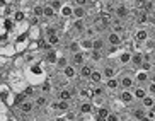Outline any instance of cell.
<instances>
[{
    "label": "cell",
    "mask_w": 155,
    "mask_h": 121,
    "mask_svg": "<svg viewBox=\"0 0 155 121\" xmlns=\"http://www.w3.org/2000/svg\"><path fill=\"white\" fill-rule=\"evenodd\" d=\"M48 68L50 67L45 63V60H38V62H32V63H26L22 68V73L29 85L39 87L43 82L50 79V70Z\"/></svg>",
    "instance_id": "6da1fadb"
},
{
    "label": "cell",
    "mask_w": 155,
    "mask_h": 121,
    "mask_svg": "<svg viewBox=\"0 0 155 121\" xmlns=\"http://www.w3.org/2000/svg\"><path fill=\"white\" fill-rule=\"evenodd\" d=\"M5 82L10 85V89L14 90L15 94H21L24 92V89L28 87V80L22 73V68H15V67H10L7 75H5Z\"/></svg>",
    "instance_id": "7a4b0ae2"
},
{
    "label": "cell",
    "mask_w": 155,
    "mask_h": 121,
    "mask_svg": "<svg viewBox=\"0 0 155 121\" xmlns=\"http://www.w3.org/2000/svg\"><path fill=\"white\" fill-rule=\"evenodd\" d=\"M121 70H123V67H121V65H119L114 58H107V60H106V63L102 65V68H101L104 80H106V79H111V77H116Z\"/></svg>",
    "instance_id": "3957f363"
},
{
    "label": "cell",
    "mask_w": 155,
    "mask_h": 121,
    "mask_svg": "<svg viewBox=\"0 0 155 121\" xmlns=\"http://www.w3.org/2000/svg\"><path fill=\"white\" fill-rule=\"evenodd\" d=\"M133 70H130L128 67H124L121 72L118 73L119 80V89H133L135 87V77H133Z\"/></svg>",
    "instance_id": "277c9868"
},
{
    "label": "cell",
    "mask_w": 155,
    "mask_h": 121,
    "mask_svg": "<svg viewBox=\"0 0 155 121\" xmlns=\"http://www.w3.org/2000/svg\"><path fill=\"white\" fill-rule=\"evenodd\" d=\"M0 97H2V101H4L5 104H7V108H14V101H15V92L12 89H10V85L7 84L5 80L0 82Z\"/></svg>",
    "instance_id": "5b68a950"
},
{
    "label": "cell",
    "mask_w": 155,
    "mask_h": 121,
    "mask_svg": "<svg viewBox=\"0 0 155 121\" xmlns=\"http://www.w3.org/2000/svg\"><path fill=\"white\" fill-rule=\"evenodd\" d=\"M29 27H31L29 21H21V22H15L14 27H12V29L7 32V38H9V39H12V41H15L19 36H24V34H28Z\"/></svg>",
    "instance_id": "8992f818"
},
{
    "label": "cell",
    "mask_w": 155,
    "mask_h": 121,
    "mask_svg": "<svg viewBox=\"0 0 155 121\" xmlns=\"http://www.w3.org/2000/svg\"><path fill=\"white\" fill-rule=\"evenodd\" d=\"M0 55H2V56H5V58H14L15 55H17L14 41L9 39L7 36L0 38Z\"/></svg>",
    "instance_id": "52a82bcc"
},
{
    "label": "cell",
    "mask_w": 155,
    "mask_h": 121,
    "mask_svg": "<svg viewBox=\"0 0 155 121\" xmlns=\"http://www.w3.org/2000/svg\"><path fill=\"white\" fill-rule=\"evenodd\" d=\"M116 99H118L121 104H124V106H131V104L135 103V96H133L131 89H118Z\"/></svg>",
    "instance_id": "ba28073f"
},
{
    "label": "cell",
    "mask_w": 155,
    "mask_h": 121,
    "mask_svg": "<svg viewBox=\"0 0 155 121\" xmlns=\"http://www.w3.org/2000/svg\"><path fill=\"white\" fill-rule=\"evenodd\" d=\"M104 38H106V45L107 46H123V43H124L123 34L114 32V31H107Z\"/></svg>",
    "instance_id": "9c48e42d"
},
{
    "label": "cell",
    "mask_w": 155,
    "mask_h": 121,
    "mask_svg": "<svg viewBox=\"0 0 155 121\" xmlns=\"http://www.w3.org/2000/svg\"><path fill=\"white\" fill-rule=\"evenodd\" d=\"M152 38L150 31L147 29V26H140L135 29V32H133V41H137V43H145V41H148Z\"/></svg>",
    "instance_id": "30bf717a"
},
{
    "label": "cell",
    "mask_w": 155,
    "mask_h": 121,
    "mask_svg": "<svg viewBox=\"0 0 155 121\" xmlns=\"http://www.w3.org/2000/svg\"><path fill=\"white\" fill-rule=\"evenodd\" d=\"M72 14H73V4L68 2V0H63L61 7L58 9V17L65 19V21H70L72 19Z\"/></svg>",
    "instance_id": "8fae6325"
},
{
    "label": "cell",
    "mask_w": 155,
    "mask_h": 121,
    "mask_svg": "<svg viewBox=\"0 0 155 121\" xmlns=\"http://www.w3.org/2000/svg\"><path fill=\"white\" fill-rule=\"evenodd\" d=\"M92 70H94V63L87 60V62L84 63L82 67H78V68H77L78 79H80V80H89V77H91Z\"/></svg>",
    "instance_id": "7c38bea8"
},
{
    "label": "cell",
    "mask_w": 155,
    "mask_h": 121,
    "mask_svg": "<svg viewBox=\"0 0 155 121\" xmlns=\"http://www.w3.org/2000/svg\"><path fill=\"white\" fill-rule=\"evenodd\" d=\"M14 19L10 17H0V38H4V36H7V32L14 27Z\"/></svg>",
    "instance_id": "4fadbf2b"
},
{
    "label": "cell",
    "mask_w": 155,
    "mask_h": 121,
    "mask_svg": "<svg viewBox=\"0 0 155 121\" xmlns=\"http://www.w3.org/2000/svg\"><path fill=\"white\" fill-rule=\"evenodd\" d=\"M29 43H31V39H29L28 34H24V36H19L17 39L14 41V45H15V51H17V55H22L26 49H28Z\"/></svg>",
    "instance_id": "5bb4252c"
},
{
    "label": "cell",
    "mask_w": 155,
    "mask_h": 121,
    "mask_svg": "<svg viewBox=\"0 0 155 121\" xmlns=\"http://www.w3.org/2000/svg\"><path fill=\"white\" fill-rule=\"evenodd\" d=\"M56 17H58V12L53 9V5L48 4V2L43 4V19L48 21V22H51V21H56Z\"/></svg>",
    "instance_id": "9a60e30c"
},
{
    "label": "cell",
    "mask_w": 155,
    "mask_h": 121,
    "mask_svg": "<svg viewBox=\"0 0 155 121\" xmlns=\"http://www.w3.org/2000/svg\"><path fill=\"white\" fill-rule=\"evenodd\" d=\"M133 77H135V85H147L148 80H150V73L145 72V70H141V68L135 70Z\"/></svg>",
    "instance_id": "2e32d148"
},
{
    "label": "cell",
    "mask_w": 155,
    "mask_h": 121,
    "mask_svg": "<svg viewBox=\"0 0 155 121\" xmlns=\"http://www.w3.org/2000/svg\"><path fill=\"white\" fill-rule=\"evenodd\" d=\"M130 58H131V51L130 49H126V48H121V51H119L116 56H114V60L121 65V67H128V63H130Z\"/></svg>",
    "instance_id": "e0dca14e"
},
{
    "label": "cell",
    "mask_w": 155,
    "mask_h": 121,
    "mask_svg": "<svg viewBox=\"0 0 155 121\" xmlns=\"http://www.w3.org/2000/svg\"><path fill=\"white\" fill-rule=\"evenodd\" d=\"M89 60V53H84V51H77V53H72V65L75 68H78V67H82L84 63Z\"/></svg>",
    "instance_id": "ac0fdd59"
},
{
    "label": "cell",
    "mask_w": 155,
    "mask_h": 121,
    "mask_svg": "<svg viewBox=\"0 0 155 121\" xmlns=\"http://www.w3.org/2000/svg\"><path fill=\"white\" fill-rule=\"evenodd\" d=\"M113 14H114V17H118V19H121V21H124V19L130 15V9H128L126 4H116V5H114Z\"/></svg>",
    "instance_id": "d6986e66"
},
{
    "label": "cell",
    "mask_w": 155,
    "mask_h": 121,
    "mask_svg": "<svg viewBox=\"0 0 155 121\" xmlns=\"http://www.w3.org/2000/svg\"><path fill=\"white\" fill-rule=\"evenodd\" d=\"M22 56H24V60H26V63H32V62H38V60H43L45 53H43L41 49H36V51H24Z\"/></svg>",
    "instance_id": "ffe728a7"
},
{
    "label": "cell",
    "mask_w": 155,
    "mask_h": 121,
    "mask_svg": "<svg viewBox=\"0 0 155 121\" xmlns=\"http://www.w3.org/2000/svg\"><path fill=\"white\" fill-rule=\"evenodd\" d=\"M43 60H45V63L48 65V67H55L56 60H58V49L53 48V49H50V51H46L45 56H43Z\"/></svg>",
    "instance_id": "44dd1931"
},
{
    "label": "cell",
    "mask_w": 155,
    "mask_h": 121,
    "mask_svg": "<svg viewBox=\"0 0 155 121\" xmlns=\"http://www.w3.org/2000/svg\"><path fill=\"white\" fill-rule=\"evenodd\" d=\"M28 36L31 41H41L45 39L43 38V27L41 26H31L29 27V31H28Z\"/></svg>",
    "instance_id": "7402d4cb"
},
{
    "label": "cell",
    "mask_w": 155,
    "mask_h": 121,
    "mask_svg": "<svg viewBox=\"0 0 155 121\" xmlns=\"http://www.w3.org/2000/svg\"><path fill=\"white\" fill-rule=\"evenodd\" d=\"M34 108H36V106H34V103H32V99H26V101L21 103L19 108H15V109H17L21 114H31V113L34 111Z\"/></svg>",
    "instance_id": "603a6c76"
},
{
    "label": "cell",
    "mask_w": 155,
    "mask_h": 121,
    "mask_svg": "<svg viewBox=\"0 0 155 121\" xmlns=\"http://www.w3.org/2000/svg\"><path fill=\"white\" fill-rule=\"evenodd\" d=\"M78 46H80V51H84V53H91L92 49H94V45H92V38L80 36V38H78Z\"/></svg>",
    "instance_id": "cb8c5ba5"
},
{
    "label": "cell",
    "mask_w": 155,
    "mask_h": 121,
    "mask_svg": "<svg viewBox=\"0 0 155 121\" xmlns=\"http://www.w3.org/2000/svg\"><path fill=\"white\" fill-rule=\"evenodd\" d=\"M70 27H73V32H75V34H80V36H82L84 29L87 27V22H85V19H72Z\"/></svg>",
    "instance_id": "d4e9b609"
},
{
    "label": "cell",
    "mask_w": 155,
    "mask_h": 121,
    "mask_svg": "<svg viewBox=\"0 0 155 121\" xmlns=\"http://www.w3.org/2000/svg\"><path fill=\"white\" fill-rule=\"evenodd\" d=\"M60 72H61V75L65 77V79H67V80H73V79H77L78 77V73H77V68L73 67L72 63H68V65H67V67L63 68V70H60Z\"/></svg>",
    "instance_id": "484cf974"
},
{
    "label": "cell",
    "mask_w": 155,
    "mask_h": 121,
    "mask_svg": "<svg viewBox=\"0 0 155 121\" xmlns=\"http://www.w3.org/2000/svg\"><path fill=\"white\" fill-rule=\"evenodd\" d=\"M89 82H91V85H97V84H102V82H104L102 72H101L99 68H94V70H92L91 77H89Z\"/></svg>",
    "instance_id": "4316f807"
},
{
    "label": "cell",
    "mask_w": 155,
    "mask_h": 121,
    "mask_svg": "<svg viewBox=\"0 0 155 121\" xmlns=\"http://www.w3.org/2000/svg\"><path fill=\"white\" fill-rule=\"evenodd\" d=\"M87 15H89L87 7H78V5H73L72 19H87Z\"/></svg>",
    "instance_id": "83f0119b"
},
{
    "label": "cell",
    "mask_w": 155,
    "mask_h": 121,
    "mask_svg": "<svg viewBox=\"0 0 155 121\" xmlns=\"http://www.w3.org/2000/svg\"><path fill=\"white\" fill-rule=\"evenodd\" d=\"M78 111H80V114H92L94 113V104H92V101H80Z\"/></svg>",
    "instance_id": "f1b7e54d"
},
{
    "label": "cell",
    "mask_w": 155,
    "mask_h": 121,
    "mask_svg": "<svg viewBox=\"0 0 155 121\" xmlns=\"http://www.w3.org/2000/svg\"><path fill=\"white\" fill-rule=\"evenodd\" d=\"M104 87H106V90H118L119 89V80H118V75L116 77H111V79H106L104 82Z\"/></svg>",
    "instance_id": "f546056e"
},
{
    "label": "cell",
    "mask_w": 155,
    "mask_h": 121,
    "mask_svg": "<svg viewBox=\"0 0 155 121\" xmlns=\"http://www.w3.org/2000/svg\"><path fill=\"white\" fill-rule=\"evenodd\" d=\"M92 45H94V49H97V51H104V48L107 46L106 45V38H102L101 34L92 38Z\"/></svg>",
    "instance_id": "4dcf8cb0"
},
{
    "label": "cell",
    "mask_w": 155,
    "mask_h": 121,
    "mask_svg": "<svg viewBox=\"0 0 155 121\" xmlns=\"http://www.w3.org/2000/svg\"><path fill=\"white\" fill-rule=\"evenodd\" d=\"M73 99V94L72 90L68 89V87H63V89L58 92V101H65V103H72Z\"/></svg>",
    "instance_id": "1f68e13d"
},
{
    "label": "cell",
    "mask_w": 155,
    "mask_h": 121,
    "mask_svg": "<svg viewBox=\"0 0 155 121\" xmlns=\"http://www.w3.org/2000/svg\"><path fill=\"white\" fill-rule=\"evenodd\" d=\"M133 96H135V101H141V99L147 96V89H145V85H135L133 87Z\"/></svg>",
    "instance_id": "d6a6232c"
},
{
    "label": "cell",
    "mask_w": 155,
    "mask_h": 121,
    "mask_svg": "<svg viewBox=\"0 0 155 121\" xmlns=\"http://www.w3.org/2000/svg\"><path fill=\"white\" fill-rule=\"evenodd\" d=\"M51 108H53V109H58L61 114H65V113L70 111V103H65V101H56V103L51 104Z\"/></svg>",
    "instance_id": "836d02e7"
},
{
    "label": "cell",
    "mask_w": 155,
    "mask_h": 121,
    "mask_svg": "<svg viewBox=\"0 0 155 121\" xmlns=\"http://www.w3.org/2000/svg\"><path fill=\"white\" fill-rule=\"evenodd\" d=\"M92 87V97H106V87L104 84L91 85Z\"/></svg>",
    "instance_id": "e575fe53"
},
{
    "label": "cell",
    "mask_w": 155,
    "mask_h": 121,
    "mask_svg": "<svg viewBox=\"0 0 155 121\" xmlns=\"http://www.w3.org/2000/svg\"><path fill=\"white\" fill-rule=\"evenodd\" d=\"M32 103H34V106H38V108H45V106H48V96L46 94H36V97L32 99Z\"/></svg>",
    "instance_id": "d590c367"
},
{
    "label": "cell",
    "mask_w": 155,
    "mask_h": 121,
    "mask_svg": "<svg viewBox=\"0 0 155 121\" xmlns=\"http://www.w3.org/2000/svg\"><path fill=\"white\" fill-rule=\"evenodd\" d=\"M67 65H68V56H67V55H63V53L58 49V60H56L55 68H58V70H63Z\"/></svg>",
    "instance_id": "8d00e7d4"
},
{
    "label": "cell",
    "mask_w": 155,
    "mask_h": 121,
    "mask_svg": "<svg viewBox=\"0 0 155 121\" xmlns=\"http://www.w3.org/2000/svg\"><path fill=\"white\" fill-rule=\"evenodd\" d=\"M153 104H155V96H148V94H147L145 97L140 101V106L143 109H152V106H153Z\"/></svg>",
    "instance_id": "74e56055"
},
{
    "label": "cell",
    "mask_w": 155,
    "mask_h": 121,
    "mask_svg": "<svg viewBox=\"0 0 155 121\" xmlns=\"http://www.w3.org/2000/svg\"><path fill=\"white\" fill-rule=\"evenodd\" d=\"M78 96H80V101H91L92 99V87H82V89H78Z\"/></svg>",
    "instance_id": "f35d334b"
},
{
    "label": "cell",
    "mask_w": 155,
    "mask_h": 121,
    "mask_svg": "<svg viewBox=\"0 0 155 121\" xmlns=\"http://www.w3.org/2000/svg\"><path fill=\"white\" fill-rule=\"evenodd\" d=\"M38 92H39V89H38V87H32V85H28V87H26V89H24V97L26 99H34L36 97V94Z\"/></svg>",
    "instance_id": "ab89813d"
},
{
    "label": "cell",
    "mask_w": 155,
    "mask_h": 121,
    "mask_svg": "<svg viewBox=\"0 0 155 121\" xmlns=\"http://www.w3.org/2000/svg\"><path fill=\"white\" fill-rule=\"evenodd\" d=\"M24 65H26V60H24L22 55H15L14 58H12V67H15V68H24Z\"/></svg>",
    "instance_id": "60d3db41"
},
{
    "label": "cell",
    "mask_w": 155,
    "mask_h": 121,
    "mask_svg": "<svg viewBox=\"0 0 155 121\" xmlns=\"http://www.w3.org/2000/svg\"><path fill=\"white\" fill-rule=\"evenodd\" d=\"M31 15H36V17H41L43 19V4H32Z\"/></svg>",
    "instance_id": "b9f144b4"
},
{
    "label": "cell",
    "mask_w": 155,
    "mask_h": 121,
    "mask_svg": "<svg viewBox=\"0 0 155 121\" xmlns=\"http://www.w3.org/2000/svg\"><path fill=\"white\" fill-rule=\"evenodd\" d=\"M67 48H68L70 55H72V53H77V51H80V46H78V39H73V41H70Z\"/></svg>",
    "instance_id": "7bdbcfd3"
},
{
    "label": "cell",
    "mask_w": 155,
    "mask_h": 121,
    "mask_svg": "<svg viewBox=\"0 0 155 121\" xmlns=\"http://www.w3.org/2000/svg\"><path fill=\"white\" fill-rule=\"evenodd\" d=\"M145 111L147 109H143V108H138V109H133L131 111V116H133V119H140V118H143L145 116Z\"/></svg>",
    "instance_id": "ee69618b"
},
{
    "label": "cell",
    "mask_w": 155,
    "mask_h": 121,
    "mask_svg": "<svg viewBox=\"0 0 155 121\" xmlns=\"http://www.w3.org/2000/svg\"><path fill=\"white\" fill-rule=\"evenodd\" d=\"M153 67H155V65H153L152 62H141V65H140L141 70H145V72H148V73L153 70Z\"/></svg>",
    "instance_id": "f6af8a7d"
},
{
    "label": "cell",
    "mask_w": 155,
    "mask_h": 121,
    "mask_svg": "<svg viewBox=\"0 0 155 121\" xmlns=\"http://www.w3.org/2000/svg\"><path fill=\"white\" fill-rule=\"evenodd\" d=\"M106 121H121V116L116 111H109V114L106 116Z\"/></svg>",
    "instance_id": "bcb514c9"
},
{
    "label": "cell",
    "mask_w": 155,
    "mask_h": 121,
    "mask_svg": "<svg viewBox=\"0 0 155 121\" xmlns=\"http://www.w3.org/2000/svg\"><path fill=\"white\" fill-rule=\"evenodd\" d=\"M36 49H41V45H39V41H31L26 51H36Z\"/></svg>",
    "instance_id": "7dc6e473"
},
{
    "label": "cell",
    "mask_w": 155,
    "mask_h": 121,
    "mask_svg": "<svg viewBox=\"0 0 155 121\" xmlns=\"http://www.w3.org/2000/svg\"><path fill=\"white\" fill-rule=\"evenodd\" d=\"M145 89H147V94L148 96H155V84L153 82H148V84L145 85Z\"/></svg>",
    "instance_id": "c3c4849f"
},
{
    "label": "cell",
    "mask_w": 155,
    "mask_h": 121,
    "mask_svg": "<svg viewBox=\"0 0 155 121\" xmlns=\"http://www.w3.org/2000/svg\"><path fill=\"white\" fill-rule=\"evenodd\" d=\"M0 113H7V114H10V108H7V104L2 101V97H0Z\"/></svg>",
    "instance_id": "681fc988"
},
{
    "label": "cell",
    "mask_w": 155,
    "mask_h": 121,
    "mask_svg": "<svg viewBox=\"0 0 155 121\" xmlns=\"http://www.w3.org/2000/svg\"><path fill=\"white\" fill-rule=\"evenodd\" d=\"M73 5H78V7H87V4H89V0H72Z\"/></svg>",
    "instance_id": "f907efd6"
},
{
    "label": "cell",
    "mask_w": 155,
    "mask_h": 121,
    "mask_svg": "<svg viewBox=\"0 0 155 121\" xmlns=\"http://www.w3.org/2000/svg\"><path fill=\"white\" fill-rule=\"evenodd\" d=\"M10 119V114L7 113H0V121H9Z\"/></svg>",
    "instance_id": "816d5d0a"
},
{
    "label": "cell",
    "mask_w": 155,
    "mask_h": 121,
    "mask_svg": "<svg viewBox=\"0 0 155 121\" xmlns=\"http://www.w3.org/2000/svg\"><path fill=\"white\" fill-rule=\"evenodd\" d=\"M55 121H67V118H65V114H60V116L55 118Z\"/></svg>",
    "instance_id": "f5cc1de1"
},
{
    "label": "cell",
    "mask_w": 155,
    "mask_h": 121,
    "mask_svg": "<svg viewBox=\"0 0 155 121\" xmlns=\"http://www.w3.org/2000/svg\"><path fill=\"white\" fill-rule=\"evenodd\" d=\"M94 121H106V118H101L97 114H94Z\"/></svg>",
    "instance_id": "db71d44e"
},
{
    "label": "cell",
    "mask_w": 155,
    "mask_h": 121,
    "mask_svg": "<svg viewBox=\"0 0 155 121\" xmlns=\"http://www.w3.org/2000/svg\"><path fill=\"white\" fill-rule=\"evenodd\" d=\"M34 4H46V0H32Z\"/></svg>",
    "instance_id": "11a10c76"
},
{
    "label": "cell",
    "mask_w": 155,
    "mask_h": 121,
    "mask_svg": "<svg viewBox=\"0 0 155 121\" xmlns=\"http://www.w3.org/2000/svg\"><path fill=\"white\" fill-rule=\"evenodd\" d=\"M138 121H152V119H150V118H147V116H143V118H140Z\"/></svg>",
    "instance_id": "9f6ffc18"
},
{
    "label": "cell",
    "mask_w": 155,
    "mask_h": 121,
    "mask_svg": "<svg viewBox=\"0 0 155 121\" xmlns=\"http://www.w3.org/2000/svg\"><path fill=\"white\" fill-rule=\"evenodd\" d=\"M46 2H53V0H46Z\"/></svg>",
    "instance_id": "6f0895ef"
},
{
    "label": "cell",
    "mask_w": 155,
    "mask_h": 121,
    "mask_svg": "<svg viewBox=\"0 0 155 121\" xmlns=\"http://www.w3.org/2000/svg\"><path fill=\"white\" fill-rule=\"evenodd\" d=\"M0 4H2V0H0Z\"/></svg>",
    "instance_id": "680465c9"
},
{
    "label": "cell",
    "mask_w": 155,
    "mask_h": 121,
    "mask_svg": "<svg viewBox=\"0 0 155 121\" xmlns=\"http://www.w3.org/2000/svg\"><path fill=\"white\" fill-rule=\"evenodd\" d=\"M68 2H72V0H68Z\"/></svg>",
    "instance_id": "91938a15"
}]
</instances>
